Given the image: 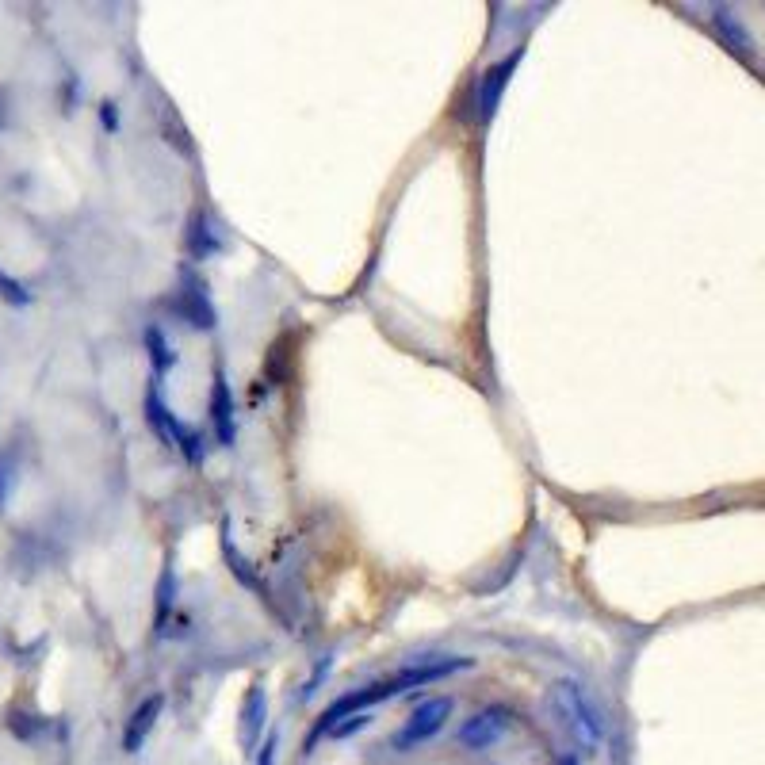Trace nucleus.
<instances>
[{
    "mask_svg": "<svg viewBox=\"0 0 765 765\" xmlns=\"http://www.w3.org/2000/svg\"><path fill=\"white\" fill-rule=\"evenodd\" d=\"M142 410H146V421H150V429L161 437L165 448H176L180 456L188 459V463H203L207 459V437L199 433V429H188L180 417L161 402V394L157 387L146 391V402H142Z\"/></svg>",
    "mask_w": 765,
    "mask_h": 765,
    "instance_id": "1",
    "label": "nucleus"
},
{
    "mask_svg": "<svg viewBox=\"0 0 765 765\" xmlns=\"http://www.w3.org/2000/svg\"><path fill=\"white\" fill-rule=\"evenodd\" d=\"M452 708H456V700L452 697L421 700L414 712H410V720L402 723V731L394 735V746H398V750H414V746L429 743L433 735L444 731V723H448V716H452Z\"/></svg>",
    "mask_w": 765,
    "mask_h": 765,
    "instance_id": "2",
    "label": "nucleus"
},
{
    "mask_svg": "<svg viewBox=\"0 0 765 765\" xmlns=\"http://www.w3.org/2000/svg\"><path fill=\"white\" fill-rule=\"evenodd\" d=\"M521 58H525V46H513L509 54H502V58L479 77V85H475V104H479L482 123H490V119L498 115L505 88H509V81H513V73H517V66H521Z\"/></svg>",
    "mask_w": 765,
    "mask_h": 765,
    "instance_id": "3",
    "label": "nucleus"
},
{
    "mask_svg": "<svg viewBox=\"0 0 765 765\" xmlns=\"http://www.w3.org/2000/svg\"><path fill=\"white\" fill-rule=\"evenodd\" d=\"M173 306H176V314H180L192 329H199V333H207V329L219 326V310H215L211 295H207V284L199 280L192 268L180 272V291H176Z\"/></svg>",
    "mask_w": 765,
    "mask_h": 765,
    "instance_id": "4",
    "label": "nucleus"
},
{
    "mask_svg": "<svg viewBox=\"0 0 765 765\" xmlns=\"http://www.w3.org/2000/svg\"><path fill=\"white\" fill-rule=\"evenodd\" d=\"M509 720H513V716H509L505 704H490V708L475 712L471 720H463V727H459V743L467 746V750H490V746L509 731Z\"/></svg>",
    "mask_w": 765,
    "mask_h": 765,
    "instance_id": "5",
    "label": "nucleus"
},
{
    "mask_svg": "<svg viewBox=\"0 0 765 765\" xmlns=\"http://www.w3.org/2000/svg\"><path fill=\"white\" fill-rule=\"evenodd\" d=\"M184 249L192 261H211L226 249V234L219 230V222L211 219V211H192L188 219V234H184Z\"/></svg>",
    "mask_w": 765,
    "mask_h": 765,
    "instance_id": "6",
    "label": "nucleus"
},
{
    "mask_svg": "<svg viewBox=\"0 0 765 765\" xmlns=\"http://www.w3.org/2000/svg\"><path fill=\"white\" fill-rule=\"evenodd\" d=\"M264 720H268V693L264 685H249V693L241 700V716H238V743L245 754H253L264 735Z\"/></svg>",
    "mask_w": 765,
    "mask_h": 765,
    "instance_id": "7",
    "label": "nucleus"
},
{
    "mask_svg": "<svg viewBox=\"0 0 765 765\" xmlns=\"http://www.w3.org/2000/svg\"><path fill=\"white\" fill-rule=\"evenodd\" d=\"M211 429L222 448H234L238 440V421H234V394L222 368H215V383H211Z\"/></svg>",
    "mask_w": 765,
    "mask_h": 765,
    "instance_id": "8",
    "label": "nucleus"
},
{
    "mask_svg": "<svg viewBox=\"0 0 765 765\" xmlns=\"http://www.w3.org/2000/svg\"><path fill=\"white\" fill-rule=\"evenodd\" d=\"M219 547H222V559H226V567H230V574L238 578L245 590H253L261 601H268L272 605V597H268V586H264L261 578H257V570H253V563L245 559L238 551V544L230 540V517H222V528H219Z\"/></svg>",
    "mask_w": 765,
    "mask_h": 765,
    "instance_id": "9",
    "label": "nucleus"
},
{
    "mask_svg": "<svg viewBox=\"0 0 765 765\" xmlns=\"http://www.w3.org/2000/svg\"><path fill=\"white\" fill-rule=\"evenodd\" d=\"M161 708H165V697H161V693H150V697L131 712L127 731H123V750H127V754H138V750H142V743L150 739L153 723L161 716Z\"/></svg>",
    "mask_w": 765,
    "mask_h": 765,
    "instance_id": "10",
    "label": "nucleus"
},
{
    "mask_svg": "<svg viewBox=\"0 0 765 765\" xmlns=\"http://www.w3.org/2000/svg\"><path fill=\"white\" fill-rule=\"evenodd\" d=\"M176 593H180V578H176V567L165 563L161 574H157V590H153V628L157 635H165V624H169V612L176 605Z\"/></svg>",
    "mask_w": 765,
    "mask_h": 765,
    "instance_id": "11",
    "label": "nucleus"
},
{
    "mask_svg": "<svg viewBox=\"0 0 765 765\" xmlns=\"http://www.w3.org/2000/svg\"><path fill=\"white\" fill-rule=\"evenodd\" d=\"M142 345H146V356H150L153 364V375L161 379V375H169L176 368V352H173V341L165 337V329L161 326H146L142 329Z\"/></svg>",
    "mask_w": 765,
    "mask_h": 765,
    "instance_id": "12",
    "label": "nucleus"
},
{
    "mask_svg": "<svg viewBox=\"0 0 765 765\" xmlns=\"http://www.w3.org/2000/svg\"><path fill=\"white\" fill-rule=\"evenodd\" d=\"M716 23H720L723 35H727V43H731V50H739V54H746V35H743V27H739V20H735L731 12H720V16H716Z\"/></svg>",
    "mask_w": 765,
    "mask_h": 765,
    "instance_id": "13",
    "label": "nucleus"
},
{
    "mask_svg": "<svg viewBox=\"0 0 765 765\" xmlns=\"http://www.w3.org/2000/svg\"><path fill=\"white\" fill-rule=\"evenodd\" d=\"M0 299H4V303H12V306H27L31 303V291H27L20 280H12V276H4V272H0Z\"/></svg>",
    "mask_w": 765,
    "mask_h": 765,
    "instance_id": "14",
    "label": "nucleus"
},
{
    "mask_svg": "<svg viewBox=\"0 0 765 765\" xmlns=\"http://www.w3.org/2000/svg\"><path fill=\"white\" fill-rule=\"evenodd\" d=\"M368 723H372V716H368V712H360V716H349V720L333 723L326 735L329 739H349V735H356V731H364Z\"/></svg>",
    "mask_w": 765,
    "mask_h": 765,
    "instance_id": "15",
    "label": "nucleus"
},
{
    "mask_svg": "<svg viewBox=\"0 0 765 765\" xmlns=\"http://www.w3.org/2000/svg\"><path fill=\"white\" fill-rule=\"evenodd\" d=\"M8 494H12V463L0 459V509L8 505Z\"/></svg>",
    "mask_w": 765,
    "mask_h": 765,
    "instance_id": "16",
    "label": "nucleus"
},
{
    "mask_svg": "<svg viewBox=\"0 0 765 765\" xmlns=\"http://www.w3.org/2000/svg\"><path fill=\"white\" fill-rule=\"evenodd\" d=\"M100 119H104V127H108V131H119V108H115L111 100L100 104Z\"/></svg>",
    "mask_w": 765,
    "mask_h": 765,
    "instance_id": "17",
    "label": "nucleus"
},
{
    "mask_svg": "<svg viewBox=\"0 0 765 765\" xmlns=\"http://www.w3.org/2000/svg\"><path fill=\"white\" fill-rule=\"evenodd\" d=\"M276 746H280V739H276V735H268V739H264L261 758H257V765H276Z\"/></svg>",
    "mask_w": 765,
    "mask_h": 765,
    "instance_id": "18",
    "label": "nucleus"
}]
</instances>
